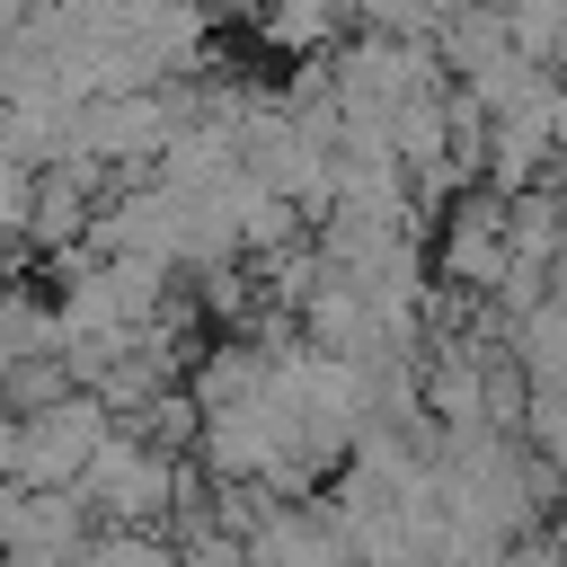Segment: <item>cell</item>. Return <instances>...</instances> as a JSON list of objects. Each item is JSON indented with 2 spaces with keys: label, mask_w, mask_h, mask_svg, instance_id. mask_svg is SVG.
<instances>
[{
  "label": "cell",
  "mask_w": 567,
  "mask_h": 567,
  "mask_svg": "<svg viewBox=\"0 0 567 567\" xmlns=\"http://www.w3.org/2000/svg\"><path fill=\"white\" fill-rule=\"evenodd\" d=\"M97 443H106V399L97 390H62L44 408H9V461H0V478L71 487Z\"/></svg>",
  "instance_id": "6da1fadb"
}]
</instances>
